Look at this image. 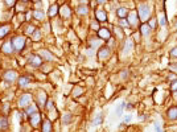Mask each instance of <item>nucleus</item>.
<instances>
[{
  "label": "nucleus",
  "instance_id": "1",
  "mask_svg": "<svg viewBox=\"0 0 177 132\" xmlns=\"http://www.w3.org/2000/svg\"><path fill=\"white\" fill-rule=\"evenodd\" d=\"M11 42H12V46H13V50L20 52L25 46V37H23V36H16V37L12 38Z\"/></svg>",
  "mask_w": 177,
  "mask_h": 132
},
{
  "label": "nucleus",
  "instance_id": "2",
  "mask_svg": "<svg viewBox=\"0 0 177 132\" xmlns=\"http://www.w3.org/2000/svg\"><path fill=\"white\" fill-rule=\"evenodd\" d=\"M149 13H151V10L147 4H143L139 7V17L142 21H145L149 17Z\"/></svg>",
  "mask_w": 177,
  "mask_h": 132
},
{
  "label": "nucleus",
  "instance_id": "3",
  "mask_svg": "<svg viewBox=\"0 0 177 132\" xmlns=\"http://www.w3.org/2000/svg\"><path fill=\"white\" fill-rule=\"evenodd\" d=\"M30 100H32V97H30L29 94H24L19 100V106L20 107H28L30 104Z\"/></svg>",
  "mask_w": 177,
  "mask_h": 132
},
{
  "label": "nucleus",
  "instance_id": "4",
  "mask_svg": "<svg viewBox=\"0 0 177 132\" xmlns=\"http://www.w3.org/2000/svg\"><path fill=\"white\" fill-rule=\"evenodd\" d=\"M28 61H29L30 65H32V66H36V67L41 66V63H42L41 57H40V56H35V54H33V56H30Z\"/></svg>",
  "mask_w": 177,
  "mask_h": 132
},
{
  "label": "nucleus",
  "instance_id": "5",
  "mask_svg": "<svg viewBox=\"0 0 177 132\" xmlns=\"http://www.w3.org/2000/svg\"><path fill=\"white\" fill-rule=\"evenodd\" d=\"M30 124L33 125V127H37V125L40 124V122H41V116H40L38 112H35L30 115V119H29Z\"/></svg>",
  "mask_w": 177,
  "mask_h": 132
},
{
  "label": "nucleus",
  "instance_id": "6",
  "mask_svg": "<svg viewBox=\"0 0 177 132\" xmlns=\"http://www.w3.org/2000/svg\"><path fill=\"white\" fill-rule=\"evenodd\" d=\"M4 79L8 82H15L17 79V74L16 72H13V70H10V72H7L4 74Z\"/></svg>",
  "mask_w": 177,
  "mask_h": 132
},
{
  "label": "nucleus",
  "instance_id": "7",
  "mask_svg": "<svg viewBox=\"0 0 177 132\" xmlns=\"http://www.w3.org/2000/svg\"><path fill=\"white\" fill-rule=\"evenodd\" d=\"M110 54H111V49H108V48H102L99 50V53H98V57L100 58V60H105V58H107Z\"/></svg>",
  "mask_w": 177,
  "mask_h": 132
},
{
  "label": "nucleus",
  "instance_id": "8",
  "mask_svg": "<svg viewBox=\"0 0 177 132\" xmlns=\"http://www.w3.org/2000/svg\"><path fill=\"white\" fill-rule=\"evenodd\" d=\"M40 56L44 58V60H46V61H54L53 54H52L50 52H48V50H41L40 52Z\"/></svg>",
  "mask_w": 177,
  "mask_h": 132
},
{
  "label": "nucleus",
  "instance_id": "9",
  "mask_svg": "<svg viewBox=\"0 0 177 132\" xmlns=\"http://www.w3.org/2000/svg\"><path fill=\"white\" fill-rule=\"evenodd\" d=\"M3 52H4L5 54H11L12 52H13V46H12V42H5L4 45H3Z\"/></svg>",
  "mask_w": 177,
  "mask_h": 132
},
{
  "label": "nucleus",
  "instance_id": "10",
  "mask_svg": "<svg viewBox=\"0 0 177 132\" xmlns=\"http://www.w3.org/2000/svg\"><path fill=\"white\" fill-rule=\"evenodd\" d=\"M10 25H1L0 27V38H3L4 36H7L10 33Z\"/></svg>",
  "mask_w": 177,
  "mask_h": 132
},
{
  "label": "nucleus",
  "instance_id": "11",
  "mask_svg": "<svg viewBox=\"0 0 177 132\" xmlns=\"http://www.w3.org/2000/svg\"><path fill=\"white\" fill-rule=\"evenodd\" d=\"M37 100H38V104L42 107L45 103H46V94L42 93V91H41V93L38 94V97H37Z\"/></svg>",
  "mask_w": 177,
  "mask_h": 132
},
{
  "label": "nucleus",
  "instance_id": "12",
  "mask_svg": "<svg viewBox=\"0 0 177 132\" xmlns=\"http://www.w3.org/2000/svg\"><path fill=\"white\" fill-rule=\"evenodd\" d=\"M168 118L172 119V120H176L177 119V107H173L168 111Z\"/></svg>",
  "mask_w": 177,
  "mask_h": 132
},
{
  "label": "nucleus",
  "instance_id": "13",
  "mask_svg": "<svg viewBox=\"0 0 177 132\" xmlns=\"http://www.w3.org/2000/svg\"><path fill=\"white\" fill-rule=\"evenodd\" d=\"M140 32H142V35L148 36L149 33H151V27L147 25V24H143V25L140 27Z\"/></svg>",
  "mask_w": 177,
  "mask_h": 132
},
{
  "label": "nucleus",
  "instance_id": "14",
  "mask_svg": "<svg viewBox=\"0 0 177 132\" xmlns=\"http://www.w3.org/2000/svg\"><path fill=\"white\" fill-rule=\"evenodd\" d=\"M130 25H135L138 23V16H136V12H131L130 13V19H128Z\"/></svg>",
  "mask_w": 177,
  "mask_h": 132
},
{
  "label": "nucleus",
  "instance_id": "15",
  "mask_svg": "<svg viewBox=\"0 0 177 132\" xmlns=\"http://www.w3.org/2000/svg\"><path fill=\"white\" fill-rule=\"evenodd\" d=\"M132 40H127L126 41V45H124V54H128L131 52V49H132Z\"/></svg>",
  "mask_w": 177,
  "mask_h": 132
},
{
  "label": "nucleus",
  "instance_id": "16",
  "mask_svg": "<svg viewBox=\"0 0 177 132\" xmlns=\"http://www.w3.org/2000/svg\"><path fill=\"white\" fill-rule=\"evenodd\" d=\"M35 112H37V106H35V104H33V106H30V104H29V106L27 107V110H25V114L28 116H30L32 114H35Z\"/></svg>",
  "mask_w": 177,
  "mask_h": 132
},
{
  "label": "nucleus",
  "instance_id": "17",
  "mask_svg": "<svg viewBox=\"0 0 177 132\" xmlns=\"http://www.w3.org/2000/svg\"><path fill=\"white\" fill-rule=\"evenodd\" d=\"M8 128V119L1 116L0 118V130H7Z\"/></svg>",
  "mask_w": 177,
  "mask_h": 132
},
{
  "label": "nucleus",
  "instance_id": "18",
  "mask_svg": "<svg viewBox=\"0 0 177 132\" xmlns=\"http://www.w3.org/2000/svg\"><path fill=\"white\" fill-rule=\"evenodd\" d=\"M99 37H102V38H105V40H107V38H110V32L107 29H99Z\"/></svg>",
  "mask_w": 177,
  "mask_h": 132
},
{
  "label": "nucleus",
  "instance_id": "19",
  "mask_svg": "<svg viewBox=\"0 0 177 132\" xmlns=\"http://www.w3.org/2000/svg\"><path fill=\"white\" fill-rule=\"evenodd\" d=\"M95 15H97V19H98V21H106V13L103 11L98 10L95 12Z\"/></svg>",
  "mask_w": 177,
  "mask_h": 132
},
{
  "label": "nucleus",
  "instance_id": "20",
  "mask_svg": "<svg viewBox=\"0 0 177 132\" xmlns=\"http://www.w3.org/2000/svg\"><path fill=\"white\" fill-rule=\"evenodd\" d=\"M117 13H118V16L120 17V19H123V17L127 16V10H126L124 7H120V8H118Z\"/></svg>",
  "mask_w": 177,
  "mask_h": 132
},
{
  "label": "nucleus",
  "instance_id": "21",
  "mask_svg": "<svg viewBox=\"0 0 177 132\" xmlns=\"http://www.w3.org/2000/svg\"><path fill=\"white\" fill-rule=\"evenodd\" d=\"M87 12H88V8L85 7V5H79L77 8V13H79V15H86Z\"/></svg>",
  "mask_w": 177,
  "mask_h": 132
},
{
  "label": "nucleus",
  "instance_id": "22",
  "mask_svg": "<svg viewBox=\"0 0 177 132\" xmlns=\"http://www.w3.org/2000/svg\"><path fill=\"white\" fill-rule=\"evenodd\" d=\"M19 82H20L21 87H24V86H28L29 85V78H28V77H21V78L19 79Z\"/></svg>",
  "mask_w": 177,
  "mask_h": 132
},
{
  "label": "nucleus",
  "instance_id": "23",
  "mask_svg": "<svg viewBox=\"0 0 177 132\" xmlns=\"http://www.w3.org/2000/svg\"><path fill=\"white\" fill-rule=\"evenodd\" d=\"M100 123H102V114H97V116H95V119H94V122H93V124L94 125H99Z\"/></svg>",
  "mask_w": 177,
  "mask_h": 132
},
{
  "label": "nucleus",
  "instance_id": "24",
  "mask_svg": "<svg viewBox=\"0 0 177 132\" xmlns=\"http://www.w3.org/2000/svg\"><path fill=\"white\" fill-rule=\"evenodd\" d=\"M42 131H52V125H50V122L49 120H46V122H44V124H42Z\"/></svg>",
  "mask_w": 177,
  "mask_h": 132
},
{
  "label": "nucleus",
  "instance_id": "25",
  "mask_svg": "<svg viewBox=\"0 0 177 132\" xmlns=\"http://www.w3.org/2000/svg\"><path fill=\"white\" fill-rule=\"evenodd\" d=\"M70 120H72V115L70 114H65L62 118V124H68V123H70Z\"/></svg>",
  "mask_w": 177,
  "mask_h": 132
},
{
  "label": "nucleus",
  "instance_id": "26",
  "mask_svg": "<svg viewBox=\"0 0 177 132\" xmlns=\"http://www.w3.org/2000/svg\"><path fill=\"white\" fill-rule=\"evenodd\" d=\"M124 107H126V103L122 102V103L117 107V115H122V112H123V108H124Z\"/></svg>",
  "mask_w": 177,
  "mask_h": 132
},
{
  "label": "nucleus",
  "instance_id": "27",
  "mask_svg": "<svg viewBox=\"0 0 177 132\" xmlns=\"http://www.w3.org/2000/svg\"><path fill=\"white\" fill-rule=\"evenodd\" d=\"M33 16H35V19H37V20H42V19H44V13H42V12H40V11H35V12H33Z\"/></svg>",
  "mask_w": 177,
  "mask_h": 132
},
{
  "label": "nucleus",
  "instance_id": "28",
  "mask_svg": "<svg viewBox=\"0 0 177 132\" xmlns=\"http://www.w3.org/2000/svg\"><path fill=\"white\" fill-rule=\"evenodd\" d=\"M57 12H58V5H52V7H50V11H49V15H50V16H54Z\"/></svg>",
  "mask_w": 177,
  "mask_h": 132
},
{
  "label": "nucleus",
  "instance_id": "29",
  "mask_svg": "<svg viewBox=\"0 0 177 132\" xmlns=\"http://www.w3.org/2000/svg\"><path fill=\"white\" fill-rule=\"evenodd\" d=\"M32 36H33V38H35L36 41H38V40L41 38V33H40V30H37V29H36L35 32L32 33Z\"/></svg>",
  "mask_w": 177,
  "mask_h": 132
},
{
  "label": "nucleus",
  "instance_id": "30",
  "mask_svg": "<svg viewBox=\"0 0 177 132\" xmlns=\"http://www.w3.org/2000/svg\"><path fill=\"white\" fill-rule=\"evenodd\" d=\"M159 19H160V24H161V25H167L165 15H164V13H161V15H160V17H159Z\"/></svg>",
  "mask_w": 177,
  "mask_h": 132
},
{
  "label": "nucleus",
  "instance_id": "31",
  "mask_svg": "<svg viewBox=\"0 0 177 132\" xmlns=\"http://www.w3.org/2000/svg\"><path fill=\"white\" fill-rule=\"evenodd\" d=\"M82 91H83V90H82L81 87H77V88L74 90V97H79V95L82 94Z\"/></svg>",
  "mask_w": 177,
  "mask_h": 132
},
{
  "label": "nucleus",
  "instance_id": "32",
  "mask_svg": "<svg viewBox=\"0 0 177 132\" xmlns=\"http://www.w3.org/2000/svg\"><path fill=\"white\" fill-rule=\"evenodd\" d=\"M62 15H63V16H69V15H70V10H69L68 7H63V10H62Z\"/></svg>",
  "mask_w": 177,
  "mask_h": 132
},
{
  "label": "nucleus",
  "instance_id": "33",
  "mask_svg": "<svg viewBox=\"0 0 177 132\" xmlns=\"http://www.w3.org/2000/svg\"><path fill=\"white\" fill-rule=\"evenodd\" d=\"M155 130H156V131H161V130H163V127H161V123H159V122L155 123Z\"/></svg>",
  "mask_w": 177,
  "mask_h": 132
},
{
  "label": "nucleus",
  "instance_id": "34",
  "mask_svg": "<svg viewBox=\"0 0 177 132\" xmlns=\"http://www.w3.org/2000/svg\"><path fill=\"white\" fill-rule=\"evenodd\" d=\"M149 27H151L152 29H155V28H156V20H155V19H152L151 21H149Z\"/></svg>",
  "mask_w": 177,
  "mask_h": 132
},
{
  "label": "nucleus",
  "instance_id": "35",
  "mask_svg": "<svg viewBox=\"0 0 177 132\" xmlns=\"http://www.w3.org/2000/svg\"><path fill=\"white\" fill-rule=\"evenodd\" d=\"M170 54H172L173 57H177V48L175 49H172V52H170Z\"/></svg>",
  "mask_w": 177,
  "mask_h": 132
},
{
  "label": "nucleus",
  "instance_id": "36",
  "mask_svg": "<svg viewBox=\"0 0 177 132\" xmlns=\"http://www.w3.org/2000/svg\"><path fill=\"white\" fill-rule=\"evenodd\" d=\"M4 1L7 3L8 5H13V4H15V0H4Z\"/></svg>",
  "mask_w": 177,
  "mask_h": 132
},
{
  "label": "nucleus",
  "instance_id": "37",
  "mask_svg": "<svg viewBox=\"0 0 177 132\" xmlns=\"http://www.w3.org/2000/svg\"><path fill=\"white\" fill-rule=\"evenodd\" d=\"M117 35H118V37H122V36H123V33H122V30H119V28H117Z\"/></svg>",
  "mask_w": 177,
  "mask_h": 132
},
{
  "label": "nucleus",
  "instance_id": "38",
  "mask_svg": "<svg viewBox=\"0 0 177 132\" xmlns=\"http://www.w3.org/2000/svg\"><path fill=\"white\" fill-rule=\"evenodd\" d=\"M172 90H173V91H176V90H177V81L172 85Z\"/></svg>",
  "mask_w": 177,
  "mask_h": 132
},
{
  "label": "nucleus",
  "instance_id": "39",
  "mask_svg": "<svg viewBox=\"0 0 177 132\" xmlns=\"http://www.w3.org/2000/svg\"><path fill=\"white\" fill-rule=\"evenodd\" d=\"M124 120H126V123H128V122H130V120H131V115H127Z\"/></svg>",
  "mask_w": 177,
  "mask_h": 132
},
{
  "label": "nucleus",
  "instance_id": "40",
  "mask_svg": "<svg viewBox=\"0 0 177 132\" xmlns=\"http://www.w3.org/2000/svg\"><path fill=\"white\" fill-rule=\"evenodd\" d=\"M98 3H100V4H103V3H106V0H97Z\"/></svg>",
  "mask_w": 177,
  "mask_h": 132
},
{
  "label": "nucleus",
  "instance_id": "41",
  "mask_svg": "<svg viewBox=\"0 0 177 132\" xmlns=\"http://www.w3.org/2000/svg\"><path fill=\"white\" fill-rule=\"evenodd\" d=\"M33 1H35V3H38V1H40V0H33Z\"/></svg>",
  "mask_w": 177,
  "mask_h": 132
},
{
  "label": "nucleus",
  "instance_id": "42",
  "mask_svg": "<svg viewBox=\"0 0 177 132\" xmlns=\"http://www.w3.org/2000/svg\"><path fill=\"white\" fill-rule=\"evenodd\" d=\"M23 1H28V0H23Z\"/></svg>",
  "mask_w": 177,
  "mask_h": 132
}]
</instances>
